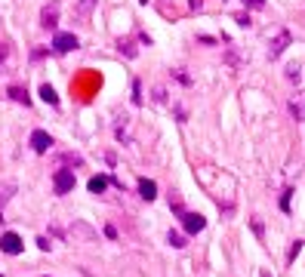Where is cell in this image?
<instances>
[{
  "instance_id": "31",
  "label": "cell",
  "mask_w": 305,
  "mask_h": 277,
  "mask_svg": "<svg viewBox=\"0 0 305 277\" xmlns=\"http://www.w3.org/2000/svg\"><path fill=\"white\" fill-rule=\"evenodd\" d=\"M47 277H50V274H47Z\"/></svg>"
},
{
  "instance_id": "6",
  "label": "cell",
  "mask_w": 305,
  "mask_h": 277,
  "mask_svg": "<svg viewBox=\"0 0 305 277\" xmlns=\"http://www.w3.org/2000/svg\"><path fill=\"white\" fill-rule=\"evenodd\" d=\"M53 50H56V53H71V50H78V37H74V34H56Z\"/></svg>"
},
{
  "instance_id": "27",
  "label": "cell",
  "mask_w": 305,
  "mask_h": 277,
  "mask_svg": "<svg viewBox=\"0 0 305 277\" xmlns=\"http://www.w3.org/2000/svg\"><path fill=\"white\" fill-rule=\"evenodd\" d=\"M121 53H127V56H136V50H133V44H121Z\"/></svg>"
},
{
  "instance_id": "13",
  "label": "cell",
  "mask_w": 305,
  "mask_h": 277,
  "mask_svg": "<svg viewBox=\"0 0 305 277\" xmlns=\"http://www.w3.org/2000/svg\"><path fill=\"white\" fill-rule=\"evenodd\" d=\"M7 93H10V99H13V102H19V105H25V108L31 105V99H28V93H25L22 87H10Z\"/></svg>"
},
{
  "instance_id": "1",
  "label": "cell",
  "mask_w": 305,
  "mask_h": 277,
  "mask_svg": "<svg viewBox=\"0 0 305 277\" xmlns=\"http://www.w3.org/2000/svg\"><path fill=\"white\" fill-rule=\"evenodd\" d=\"M0 250H4L7 256H19V253L25 250V244H22V237H19V234L7 231V234H0Z\"/></svg>"
},
{
  "instance_id": "25",
  "label": "cell",
  "mask_w": 305,
  "mask_h": 277,
  "mask_svg": "<svg viewBox=\"0 0 305 277\" xmlns=\"http://www.w3.org/2000/svg\"><path fill=\"white\" fill-rule=\"evenodd\" d=\"M299 250H302V241H296V244L290 247V259H296V256H299Z\"/></svg>"
},
{
  "instance_id": "17",
  "label": "cell",
  "mask_w": 305,
  "mask_h": 277,
  "mask_svg": "<svg viewBox=\"0 0 305 277\" xmlns=\"http://www.w3.org/2000/svg\"><path fill=\"white\" fill-rule=\"evenodd\" d=\"M299 74H302L299 62H290V65H287V81H293V84H296V81H299Z\"/></svg>"
},
{
  "instance_id": "14",
  "label": "cell",
  "mask_w": 305,
  "mask_h": 277,
  "mask_svg": "<svg viewBox=\"0 0 305 277\" xmlns=\"http://www.w3.org/2000/svg\"><path fill=\"white\" fill-rule=\"evenodd\" d=\"M108 182H111L108 176H93V179H90V191H93V194H102V191L108 188Z\"/></svg>"
},
{
  "instance_id": "3",
  "label": "cell",
  "mask_w": 305,
  "mask_h": 277,
  "mask_svg": "<svg viewBox=\"0 0 305 277\" xmlns=\"http://www.w3.org/2000/svg\"><path fill=\"white\" fill-rule=\"evenodd\" d=\"M53 185H56V194H68V191L74 188V173H71L68 167L56 170V176H53Z\"/></svg>"
},
{
  "instance_id": "15",
  "label": "cell",
  "mask_w": 305,
  "mask_h": 277,
  "mask_svg": "<svg viewBox=\"0 0 305 277\" xmlns=\"http://www.w3.org/2000/svg\"><path fill=\"white\" fill-rule=\"evenodd\" d=\"M41 99H44L47 105H59V96H56V90H53L50 84H44V87H41Z\"/></svg>"
},
{
  "instance_id": "26",
  "label": "cell",
  "mask_w": 305,
  "mask_h": 277,
  "mask_svg": "<svg viewBox=\"0 0 305 277\" xmlns=\"http://www.w3.org/2000/svg\"><path fill=\"white\" fill-rule=\"evenodd\" d=\"M37 247H41V250L47 253V250H50V241H47V237H37Z\"/></svg>"
},
{
  "instance_id": "29",
  "label": "cell",
  "mask_w": 305,
  "mask_h": 277,
  "mask_svg": "<svg viewBox=\"0 0 305 277\" xmlns=\"http://www.w3.org/2000/svg\"><path fill=\"white\" fill-rule=\"evenodd\" d=\"M185 117H188V114H185V108H182V105H176V121H185Z\"/></svg>"
},
{
  "instance_id": "7",
  "label": "cell",
  "mask_w": 305,
  "mask_h": 277,
  "mask_svg": "<svg viewBox=\"0 0 305 277\" xmlns=\"http://www.w3.org/2000/svg\"><path fill=\"white\" fill-rule=\"evenodd\" d=\"M182 219H185V231H188V234H198V231H204V225H207V219L198 216V213H182Z\"/></svg>"
},
{
  "instance_id": "22",
  "label": "cell",
  "mask_w": 305,
  "mask_h": 277,
  "mask_svg": "<svg viewBox=\"0 0 305 277\" xmlns=\"http://www.w3.org/2000/svg\"><path fill=\"white\" fill-rule=\"evenodd\" d=\"M7 56H10V47H7V44H0V68H4V62H7Z\"/></svg>"
},
{
  "instance_id": "9",
  "label": "cell",
  "mask_w": 305,
  "mask_h": 277,
  "mask_svg": "<svg viewBox=\"0 0 305 277\" xmlns=\"http://www.w3.org/2000/svg\"><path fill=\"white\" fill-rule=\"evenodd\" d=\"M56 22H59V7H56V4L44 7V13H41V25H44V28H56Z\"/></svg>"
},
{
  "instance_id": "4",
  "label": "cell",
  "mask_w": 305,
  "mask_h": 277,
  "mask_svg": "<svg viewBox=\"0 0 305 277\" xmlns=\"http://www.w3.org/2000/svg\"><path fill=\"white\" fill-rule=\"evenodd\" d=\"M287 111H290V117H293V121L305 124V93H296V96H290V102H287Z\"/></svg>"
},
{
  "instance_id": "16",
  "label": "cell",
  "mask_w": 305,
  "mask_h": 277,
  "mask_svg": "<svg viewBox=\"0 0 305 277\" xmlns=\"http://www.w3.org/2000/svg\"><path fill=\"white\" fill-rule=\"evenodd\" d=\"M167 241H170V247H185V234L182 231H170Z\"/></svg>"
},
{
  "instance_id": "28",
  "label": "cell",
  "mask_w": 305,
  "mask_h": 277,
  "mask_svg": "<svg viewBox=\"0 0 305 277\" xmlns=\"http://www.w3.org/2000/svg\"><path fill=\"white\" fill-rule=\"evenodd\" d=\"M155 99H158V102H164V99H167V93H164V87H155Z\"/></svg>"
},
{
  "instance_id": "11",
  "label": "cell",
  "mask_w": 305,
  "mask_h": 277,
  "mask_svg": "<svg viewBox=\"0 0 305 277\" xmlns=\"http://www.w3.org/2000/svg\"><path fill=\"white\" fill-rule=\"evenodd\" d=\"M71 231H74V234H81L84 241H96V231H93L90 225H84V222H74V225H71Z\"/></svg>"
},
{
  "instance_id": "2",
  "label": "cell",
  "mask_w": 305,
  "mask_h": 277,
  "mask_svg": "<svg viewBox=\"0 0 305 277\" xmlns=\"http://www.w3.org/2000/svg\"><path fill=\"white\" fill-rule=\"evenodd\" d=\"M290 41H293V34H290L287 28H284V31H278V34H275V41L269 44V59H278V56L290 47Z\"/></svg>"
},
{
  "instance_id": "30",
  "label": "cell",
  "mask_w": 305,
  "mask_h": 277,
  "mask_svg": "<svg viewBox=\"0 0 305 277\" xmlns=\"http://www.w3.org/2000/svg\"><path fill=\"white\" fill-rule=\"evenodd\" d=\"M0 277H4V274H0Z\"/></svg>"
},
{
  "instance_id": "10",
  "label": "cell",
  "mask_w": 305,
  "mask_h": 277,
  "mask_svg": "<svg viewBox=\"0 0 305 277\" xmlns=\"http://www.w3.org/2000/svg\"><path fill=\"white\" fill-rule=\"evenodd\" d=\"M139 194H142V201H155L158 197V185L151 179H139Z\"/></svg>"
},
{
  "instance_id": "24",
  "label": "cell",
  "mask_w": 305,
  "mask_h": 277,
  "mask_svg": "<svg viewBox=\"0 0 305 277\" xmlns=\"http://www.w3.org/2000/svg\"><path fill=\"white\" fill-rule=\"evenodd\" d=\"M253 231H256V237H262V234H265V228H262V222H259V219H253Z\"/></svg>"
},
{
  "instance_id": "18",
  "label": "cell",
  "mask_w": 305,
  "mask_h": 277,
  "mask_svg": "<svg viewBox=\"0 0 305 277\" xmlns=\"http://www.w3.org/2000/svg\"><path fill=\"white\" fill-rule=\"evenodd\" d=\"M290 194H293V188H287V191L281 194V210H284V213H290Z\"/></svg>"
},
{
  "instance_id": "19",
  "label": "cell",
  "mask_w": 305,
  "mask_h": 277,
  "mask_svg": "<svg viewBox=\"0 0 305 277\" xmlns=\"http://www.w3.org/2000/svg\"><path fill=\"white\" fill-rule=\"evenodd\" d=\"M244 7H247V10H262L265 0H244Z\"/></svg>"
},
{
  "instance_id": "20",
  "label": "cell",
  "mask_w": 305,
  "mask_h": 277,
  "mask_svg": "<svg viewBox=\"0 0 305 277\" xmlns=\"http://www.w3.org/2000/svg\"><path fill=\"white\" fill-rule=\"evenodd\" d=\"M133 102H136V105H142V87H139V81L133 84Z\"/></svg>"
},
{
  "instance_id": "21",
  "label": "cell",
  "mask_w": 305,
  "mask_h": 277,
  "mask_svg": "<svg viewBox=\"0 0 305 277\" xmlns=\"http://www.w3.org/2000/svg\"><path fill=\"white\" fill-rule=\"evenodd\" d=\"M105 237H108V241H118V228H114V225H105Z\"/></svg>"
},
{
  "instance_id": "5",
  "label": "cell",
  "mask_w": 305,
  "mask_h": 277,
  "mask_svg": "<svg viewBox=\"0 0 305 277\" xmlns=\"http://www.w3.org/2000/svg\"><path fill=\"white\" fill-rule=\"evenodd\" d=\"M50 145H53L50 133H44V130H34V133H31V148H34L37 154H47V151H50Z\"/></svg>"
},
{
  "instance_id": "23",
  "label": "cell",
  "mask_w": 305,
  "mask_h": 277,
  "mask_svg": "<svg viewBox=\"0 0 305 277\" xmlns=\"http://www.w3.org/2000/svg\"><path fill=\"white\" fill-rule=\"evenodd\" d=\"M235 19H238V25H244V28H250V16H247V13H238Z\"/></svg>"
},
{
  "instance_id": "8",
  "label": "cell",
  "mask_w": 305,
  "mask_h": 277,
  "mask_svg": "<svg viewBox=\"0 0 305 277\" xmlns=\"http://www.w3.org/2000/svg\"><path fill=\"white\" fill-rule=\"evenodd\" d=\"M16 191H19V185L16 182H7V185H0V219H4V207L16 197Z\"/></svg>"
},
{
  "instance_id": "12",
  "label": "cell",
  "mask_w": 305,
  "mask_h": 277,
  "mask_svg": "<svg viewBox=\"0 0 305 277\" xmlns=\"http://www.w3.org/2000/svg\"><path fill=\"white\" fill-rule=\"evenodd\" d=\"M96 4H99V0H78V16L81 19H90L93 10H96Z\"/></svg>"
}]
</instances>
